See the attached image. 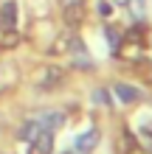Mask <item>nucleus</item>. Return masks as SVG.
Masks as SVG:
<instances>
[{"label":"nucleus","instance_id":"1","mask_svg":"<svg viewBox=\"0 0 152 154\" xmlns=\"http://www.w3.org/2000/svg\"><path fill=\"white\" fill-rule=\"evenodd\" d=\"M96 143H99V132L90 129V132H85V134H79V137H76L73 151H76V154H87V151H93Z\"/></svg>","mask_w":152,"mask_h":154},{"label":"nucleus","instance_id":"2","mask_svg":"<svg viewBox=\"0 0 152 154\" xmlns=\"http://www.w3.org/2000/svg\"><path fill=\"white\" fill-rule=\"evenodd\" d=\"M37 121H40V126H42V129L53 132V129H59V126L65 123V115H62V112H53V109H48V112H42V115L37 118Z\"/></svg>","mask_w":152,"mask_h":154},{"label":"nucleus","instance_id":"3","mask_svg":"<svg viewBox=\"0 0 152 154\" xmlns=\"http://www.w3.org/2000/svg\"><path fill=\"white\" fill-rule=\"evenodd\" d=\"M113 90H115V95H118V101H124V104H132V101L141 98V90L138 87H130V84H115Z\"/></svg>","mask_w":152,"mask_h":154},{"label":"nucleus","instance_id":"4","mask_svg":"<svg viewBox=\"0 0 152 154\" xmlns=\"http://www.w3.org/2000/svg\"><path fill=\"white\" fill-rule=\"evenodd\" d=\"M40 132H42L40 121H25V123H23V129H20V137H23V140H28V143H34V140L40 137Z\"/></svg>","mask_w":152,"mask_h":154},{"label":"nucleus","instance_id":"5","mask_svg":"<svg viewBox=\"0 0 152 154\" xmlns=\"http://www.w3.org/2000/svg\"><path fill=\"white\" fill-rule=\"evenodd\" d=\"M34 146H37L40 154H51V149H53V134H51L48 129H42V132H40V137L34 140Z\"/></svg>","mask_w":152,"mask_h":154},{"label":"nucleus","instance_id":"6","mask_svg":"<svg viewBox=\"0 0 152 154\" xmlns=\"http://www.w3.org/2000/svg\"><path fill=\"white\" fill-rule=\"evenodd\" d=\"M14 17H17V6H14V3H6V6H3V23L11 25Z\"/></svg>","mask_w":152,"mask_h":154},{"label":"nucleus","instance_id":"7","mask_svg":"<svg viewBox=\"0 0 152 154\" xmlns=\"http://www.w3.org/2000/svg\"><path fill=\"white\" fill-rule=\"evenodd\" d=\"M104 34H107V42H110V48H118V34H115L113 28H107Z\"/></svg>","mask_w":152,"mask_h":154},{"label":"nucleus","instance_id":"8","mask_svg":"<svg viewBox=\"0 0 152 154\" xmlns=\"http://www.w3.org/2000/svg\"><path fill=\"white\" fill-rule=\"evenodd\" d=\"M132 11H135V17H144V0H135L132 3Z\"/></svg>","mask_w":152,"mask_h":154},{"label":"nucleus","instance_id":"9","mask_svg":"<svg viewBox=\"0 0 152 154\" xmlns=\"http://www.w3.org/2000/svg\"><path fill=\"white\" fill-rule=\"evenodd\" d=\"M93 98H96L99 104H107V93H102V90H99V93H93Z\"/></svg>","mask_w":152,"mask_h":154}]
</instances>
